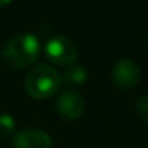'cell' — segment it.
Segmentation results:
<instances>
[{
  "label": "cell",
  "mask_w": 148,
  "mask_h": 148,
  "mask_svg": "<svg viewBox=\"0 0 148 148\" xmlns=\"http://www.w3.org/2000/svg\"><path fill=\"white\" fill-rule=\"evenodd\" d=\"M41 52V42L31 32L16 34L9 38L2 48V58L13 68H25L32 65Z\"/></svg>",
  "instance_id": "1"
},
{
  "label": "cell",
  "mask_w": 148,
  "mask_h": 148,
  "mask_svg": "<svg viewBox=\"0 0 148 148\" xmlns=\"http://www.w3.org/2000/svg\"><path fill=\"white\" fill-rule=\"evenodd\" d=\"M61 74L49 64H36L25 77V90L35 99H45L61 87Z\"/></svg>",
  "instance_id": "2"
},
{
  "label": "cell",
  "mask_w": 148,
  "mask_h": 148,
  "mask_svg": "<svg viewBox=\"0 0 148 148\" xmlns=\"http://www.w3.org/2000/svg\"><path fill=\"white\" fill-rule=\"evenodd\" d=\"M44 54L52 64L68 65L77 58L79 49L74 41L62 34L51 35L44 42Z\"/></svg>",
  "instance_id": "3"
},
{
  "label": "cell",
  "mask_w": 148,
  "mask_h": 148,
  "mask_svg": "<svg viewBox=\"0 0 148 148\" xmlns=\"http://www.w3.org/2000/svg\"><path fill=\"white\" fill-rule=\"evenodd\" d=\"M57 113L64 119H77L84 112V97L73 89H65L60 92L54 102Z\"/></svg>",
  "instance_id": "4"
},
{
  "label": "cell",
  "mask_w": 148,
  "mask_h": 148,
  "mask_svg": "<svg viewBox=\"0 0 148 148\" xmlns=\"http://www.w3.org/2000/svg\"><path fill=\"white\" fill-rule=\"evenodd\" d=\"M141 77L139 65L129 57L118 60L112 68V80L113 84L122 90L132 89L138 84Z\"/></svg>",
  "instance_id": "5"
},
{
  "label": "cell",
  "mask_w": 148,
  "mask_h": 148,
  "mask_svg": "<svg viewBox=\"0 0 148 148\" xmlns=\"http://www.w3.org/2000/svg\"><path fill=\"white\" fill-rule=\"evenodd\" d=\"M51 145L49 134L41 128L21 129L13 138V148H51Z\"/></svg>",
  "instance_id": "6"
},
{
  "label": "cell",
  "mask_w": 148,
  "mask_h": 148,
  "mask_svg": "<svg viewBox=\"0 0 148 148\" xmlns=\"http://www.w3.org/2000/svg\"><path fill=\"white\" fill-rule=\"evenodd\" d=\"M89 79V70L86 65L80 62H71L65 67L64 73L61 74V80L71 86H82Z\"/></svg>",
  "instance_id": "7"
},
{
  "label": "cell",
  "mask_w": 148,
  "mask_h": 148,
  "mask_svg": "<svg viewBox=\"0 0 148 148\" xmlns=\"http://www.w3.org/2000/svg\"><path fill=\"white\" fill-rule=\"evenodd\" d=\"M16 131V119L8 112L0 113V136H9Z\"/></svg>",
  "instance_id": "8"
},
{
  "label": "cell",
  "mask_w": 148,
  "mask_h": 148,
  "mask_svg": "<svg viewBox=\"0 0 148 148\" xmlns=\"http://www.w3.org/2000/svg\"><path fill=\"white\" fill-rule=\"evenodd\" d=\"M135 108H136V112H138L139 118H141L142 121L148 122V92L142 93V95L136 99Z\"/></svg>",
  "instance_id": "9"
},
{
  "label": "cell",
  "mask_w": 148,
  "mask_h": 148,
  "mask_svg": "<svg viewBox=\"0 0 148 148\" xmlns=\"http://www.w3.org/2000/svg\"><path fill=\"white\" fill-rule=\"evenodd\" d=\"M147 47H148V39H147Z\"/></svg>",
  "instance_id": "10"
}]
</instances>
